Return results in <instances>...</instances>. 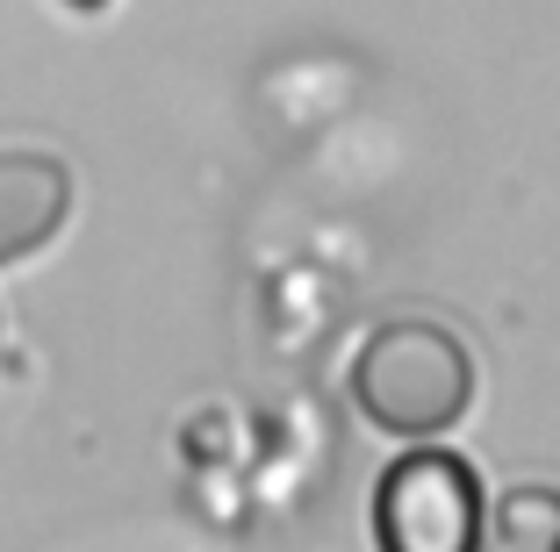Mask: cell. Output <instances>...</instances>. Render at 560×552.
Instances as JSON below:
<instances>
[{"instance_id":"obj_1","label":"cell","mask_w":560,"mask_h":552,"mask_svg":"<svg viewBox=\"0 0 560 552\" xmlns=\"http://www.w3.org/2000/svg\"><path fill=\"white\" fill-rule=\"evenodd\" d=\"M346 388H352V409L374 423L381 438L424 445L467 423L481 366L453 324H439V316H388V324H374L360 338Z\"/></svg>"},{"instance_id":"obj_2","label":"cell","mask_w":560,"mask_h":552,"mask_svg":"<svg viewBox=\"0 0 560 552\" xmlns=\"http://www.w3.org/2000/svg\"><path fill=\"white\" fill-rule=\"evenodd\" d=\"M481 473L439 438L410 445L374 488V538L388 552H467L481 545Z\"/></svg>"},{"instance_id":"obj_3","label":"cell","mask_w":560,"mask_h":552,"mask_svg":"<svg viewBox=\"0 0 560 552\" xmlns=\"http://www.w3.org/2000/svg\"><path fill=\"white\" fill-rule=\"evenodd\" d=\"M72 223V165L58 151H0V266L36 259Z\"/></svg>"},{"instance_id":"obj_4","label":"cell","mask_w":560,"mask_h":552,"mask_svg":"<svg viewBox=\"0 0 560 552\" xmlns=\"http://www.w3.org/2000/svg\"><path fill=\"white\" fill-rule=\"evenodd\" d=\"M481 538L511 552H560V488H539V481H517L495 495V509L481 517Z\"/></svg>"},{"instance_id":"obj_5","label":"cell","mask_w":560,"mask_h":552,"mask_svg":"<svg viewBox=\"0 0 560 552\" xmlns=\"http://www.w3.org/2000/svg\"><path fill=\"white\" fill-rule=\"evenodd\" d=\"M66 8H86V15H94V8H108V0H66Z\"/></svg>"},{"instance_id":"obj_6","label":"cell","mask_w":560,"mask_h":552,"mask_svg":"<svg viewBox=\"0 0 560 552\" xmlns=\"http://www.w3.org/2000/svg\"><path fill=\"white\" fill-rule=\"evenodd\" d=\"M0 344H8V316H0Z\"/></svg>"}]
</instances>
